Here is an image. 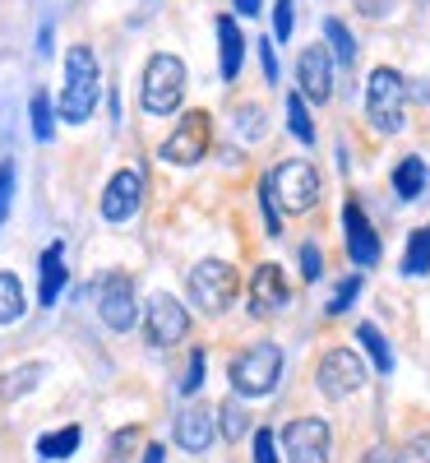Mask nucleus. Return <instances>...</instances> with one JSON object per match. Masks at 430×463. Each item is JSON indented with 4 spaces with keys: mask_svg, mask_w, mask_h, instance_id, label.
Returning a JSON list of instances; mask_svg holds the SVG:
<instances>
[{
    "mask_svg": "<svg viewBox=\"0 0 430 463\" xmlns=\"http://www.w3.org/2000/svg\"><path fill=\"white\" fill-rule=\"evenodd\" d=\"M98 56L89 47H70L65 56V89H61V116L65 121H89L93 107H98Z\"/></svg>",
    "mask_w": 430,
    "mask_h": 463,
    "instance_id": "f257e3e1",
    "label": "nucleus"
},
{
    "mask_svg": "<svg viewBox=\"0 0 430 463\" xmlns=\"http://www.w3.org/2000/svg\"><path fill=\"white\" fill-rule=\"evenodd\" d=\"M403 111H407V80L398 70L379 65L366 84V121L379 135H398L403 130Z\"/></svg>",
    "mask_w": 430,
    "mask_h": 463,
    "instance_id": "f03ea898",
    "label": "nucleus"
},
{
    "mask_svg": "<svg viewBox=\"0 0 430 463\" xmlns=\"http://www.w3.org/2000/svg\"><path fill=\"white\" fill-rule=\"evenodd\" d=\"M185 288H190V301L200 306L204 316H222L227 306L237 301L241 279H237V269H231L227 260H204V264H194V269H190Z\"/></svg>",
    "mask_w": 430,
    "mask_h": 463,
    "instance_id": "7ed1b4c3",
    "label": "nucleus"
},
{
    "mask_svg": "<svg viewBox=\"0 0 430 463\" xmlns=\"http://www.w3.org/2000/svg\"><path fill=\"white\" fill-rule=\"evenodd\" d=\"M264 185H268V195L283 204V213H310L320 204V172L310 163H301V158L273 167L264 176Z\"/></svg>",
    "mask_w": 430,
    "mask_h": 463,
    "instance_id": "20e7f679",
    "label": "nucleus"
},
{
    "mask_svg": "<svg viewBox=\"0 0 430 463\" xmlns=\"http://www.w3.org/2000/svg\"><path fill=\"white\" fill-rule=\"evenodd\" d=\"M144 111H153V116H172L176 107H181V98H185V65H181V56H167V52H158L148 65H144Z\"/></svg>",
    "mask_w": 430,
    "mask_h": 463,
    "instance_id": "39448f33",
    "label": "nucleus"
},
{
    "mask_svg": "<svg viewBox=\"0 0 430 463\" xmlns=\"http://www.w3.org/2000/svg\"><path fill=\"white\" fill-rule=\"evenodd\" d=\"M278 375H283V347L278 343H255L231 362V384H237V394H246V399L268 394L273 384H278Z\"/></svg>",
    "mask_w": 430,
    "mask_h": 463,
    "instance_id": "423d86ee",
    "label": "nucleus"
},
{
    "mask_svg": "<svg viewBox=\"0 0 430 463\" xmlns=\"http://www.w3.org/2000/svg\"><path fill=\"white\" fill-rule=\"evenodd\" d=\"M209 139H213L209 111H185L181 121H176V130L167 135V144H163V163H176V167L200 163L204 153H209Z\"/></svg>",
    "mask_w": 430,
    "mask_h": 463,
    "instance_id": "0eeeda50",
    "label": "nucleus"
},
{
    "mask_svg": "<svg viewBox=\"0 0 430 463\" xmlns=\"http://www.w3.org/2000/svg\"><path fill=\"white\" fill-rule=\"evenodd\" d=\"M93 292H98V311H102V325H107V329H116V334L135 329L139 306H135V283H130V274H107Z\"/></svg>",
    "mask_w": 430,
    "mask_h": 463,
    "instance_id": "6e6552de",
    "label": "nucleus"
},
{
    "mask_svg": "<svg viewBox=\"0 0 430 463\" xmlns=\"http://www.w3.org/2000/svg\"><path fill=\"white\" fill-rule=\"evenodd\" d=\"M315 384H320L324 399H347V394H357L366 384V366H361V357L351 353V347H333V353L320 362V371H315Z\"/></svg>",
    "mask_w": 430,
    "mask_h": 463,
    "instance_id": "1a4fd4ad",
    "label": "nucleus"
},
{
    "mask_svg": "<svg viewBox=\"0 0 430 463\" xmlns=\"http://www.w3.org/2000/svg\"><path fill=\"white\" fill-rule=\"evenodd\" d=\"M287 463H329V427L324 417H296L283 427Z\"/></svg>",
    "mask_w": 430,
    "mask_h": 463,
    "instance_id": "9d476101",
    "label": "nucleus"
},
{
    "mask_svg": "<svg viewBox=\"0 0 430 463\" xmlns=\"http://www.w3.org/2000/svg\"><path fill=\"white\" fill-rule=\"evenodd\" d=\"M144 334H148V343H153V347H172V343H181V338L190 334V316H185V306H181L176 297L158 292V297L148 301V311H144Z\"/></svg>",
    "mask_w": 430,
    "mask_h": 463,
    "instance_id": "9b49d317",
    "label": "nucleus"
},
{
    "mask_svg": "<svg viewBox=\"0 0 430 463\" xmlns=\"http://www.w3.org/2000/svg\"><path fill=\"white\" fill-rule=\"evenodd\" d=\"M287 301H292V288L283 279V264H259L250 279V316H259V320L283 316Z\"/></svg>",
    "mask_w": 430,
    "mask_h": 463,
    "instance_id": "f8f14e48",
    "label": "nucleus"
},
{
    "mask_svg": "<svg viewBox=\"0 0 430 463\" xmlns=\"http://www.w3.org/2000/svg\"><path fill=\"white\" fill-rule=\"evenodd\" d=\"M342 232H347V255L357 269H375L379 264V237H375V227L366 218V209L357 200H347L342 209Z\"/></svg>",
    "mask_w": 430,
    "mask_h": 463,
    "instance_id": "ddd939ff",
    "label": "nucleus"
},
{
    "mask_svg": "<svg viewBox=\"0 0 430 463\" xmlns=\"http://www.w3.org/2000/svg\"><path fill=\"white\" fill-rule=\"evenodd\" d=\"M296 84H301V98H310V102H329V93H333V56H329V47H305L301 52V61H296Z\"/></svg>",
    "mask_w": 430,
    "mask_h": 463,
    "instance_id": "4468645a",
    "label": "nucleus"
},
{
    "mask_svg": "<svg viewBox=\"0 0 430 463\" xmlns=\"http://www.w3.org/2000/svg\"><path fill=\"white\" fill-rule=\"evenodd\" d=\"M139 200H144V176H139L135 167L116 172V176L107 181V190H102V218H107V222H126V218H135Z\"/></svg>",
    "mask_w": 430,
    "mask_h": 463,
    "instance_id": "2eb2a0df",
    "label": "nucleus"
},
{
    "mask_svg": "<svg viewBox=\"0 0 430 463\" xmlns=\"http://www.w3.org/2000/svg\"><path fill=\"white\" fill-rule=\"evenodd\" d=\"M213 431H218V412H209V408H185L176 417V445L185 454H204L213 445Z\"/></svg>",
    "mask_w": 430,
    "mask_h": 463,
    "instance_id": "dca6fc26",
    "label": "nucleus"
},
{
    "mask_svg": "<svg viewBox=\"0 0 430 463\" xmlns=\"http://www.w3.org/2000/svg\"><path fill=\"white\" fill-rule=\"evenodd\" d=\"M218 43H222V80H237L241 61H246V37L237 28V19H218Z\"/></svg>",
    "mask_w": 430,
    "mask_h": 463,
    "instance_id": "f3484780",
    "label": "nucleus"
},
{
    "mask_svg": "<svg viewBox=\"0 0 430 463\" xmlns=\"http://www.w3.org/2000/svg\"><path fill=\"white\" fill-rule=\"evenodd\" d=\"M61 288H65V250H61V241H56V246H47V255H42V306H56Z\"/></svg>",
    "mask_w": 430,
    "mask_h": 463,
    "instance_id": "a211bd4d",
    "label": "nucleus"
},
{
    "mask_svg": "<svg viewBox=\"0 0 430 463\" xmlns=\"http://www.w3.org/2000/svg\"><path fill=\"white\" fill-rule=\"evenodd\" d=\"M403 274H412V279H425V274H430V227H416L412 237H407Z\"/></svg>",
    "mask_w": 430,
    "mask_h": 463,
    "instance_id": "6ab92c4d",
    "label": "nucleus"
},
{
    "mask_svg": "<svg viewBox=\"0 0 430 463\" xmlns=\"http://www.w3.org/2000/svg\"><path fill=\"white\" fill-rule=\"evenodd\" d=\"M421 190H425V163L421 158H403L394 167V195L398 200H416Z\"/></svg>",
    "mask_w": 430,
    "mask_h": 463,
    "instance_id": "aec40b11",
    "label": "nucleus"
},
{
    "mask_svg": "<svg viewBox=\"0 0 430 463\" xmlns=\"http://www.w3.org/2000/svg\"><path fill=\"white\" fill-rule=\"evenodd\" d=\"M357 343L366 347V357L375 362V371H379V375L394 371V353H388V343H384V334H379L375 325H357Z\"/></svg>",
    "mask_w": 430,
    "mask_h": 463,
    "instance_id": "412c9836",
    "label": "nucleus"
},
{
    "mask_svg": "<svg viewBox=\"0 0 430 463\" xmlns=\"http://www.w3.org/2000/svg\"><path fill=\"white\" fill-rule=\"evenodd\" d=\"M324 37H329V56L338 65H357V43H351V33L342 19H324Z\"/></svg>",
    "mask_w": 430,
    "mask_h": 463,
    "instance_id": "4be33fe9",
    "label": "nucleus"
},
{
    "mask_svg": "<svg viewBox=\"0 0 430 463\" xmlns=\"http://www.w3.org/2000/svg\"><path fill=\"white\" fill-rule=\"evenodd\" d=\"M23 283L14 274H0V325H14L23 316Z\"/></svg>",
    "mask_w": 430,
    "mask_h": 463,
    "instance_id": "5701e85b",
    "label": "nucleus"
},
{
    "mask_svg": "<svg viewBox=\"0 0 430 463\" xmlns=\"http://www.w3.org/2000/svg\"><path fill=\"white\" fill-rule=\"evenodd\" d=\"M218 427H222V436H227V440H241V436H246V427H250L246 403H241V399L218 403Z\"/></svg>",
    "mask_w": 430,
    "mask_h": 463,
    "instance_id": "b1692460",
    "label": "nucleus"
},
{
    "mask_svg": "<svg viewBox=\"0 0 430 463\" xmlns=\"http://www.w3.org/2000/svg\"><path fill=\"white\" fill-rule=\"evenodd\" d=\"M287 130L301 139V144H315V126H310V111H305V98L301 93H287Z\"/></svg>",
    "mask_w": 430,
    "mask_h": 463,
    "instance_id": "393cba45",
    "label": "nucleus"
},
{
    "mask_svg": "<svg viewBox=\"0 0 430 463\" xmlns=\"http://www.w3.org/2000/svg\"><path fill=\"white\" fill-rule=\"evenodd\" d=\"M37 449H42V458H70L74 449H79V427H65V431H51L37 440Z\"/></svg>",
    "mask_w": 430,
    "mask_h": 463,
    "instance_id": "a878e982",
    "label": "nucleus"
},
{
    "mask_svg": "<svg viewBox=\"0 0 430 463\" xmlns=\"http://www.w3.org/2000/svg\"><path fill=\"white\" fill-rule=\"evenodd\" d=\"M37 380H42V366H37V362H28V366L10 371V375H5V384H0V399H19V394H28Z\"/></svg>",
    "mask_w": 430,
    "mask_h": 463,
    "instance_id": "bb28decb",
    "label": "nucleus"
},
{
    "mask_svg": "<svg viewBox=\"0 0 430 463\" xmlns=\"http://www.w3.org/2000/svg\"><path fill=\"white\" fill-rule=\"evenodd\" d=\"M361 297V274H351V279H342L338 288H333V297H329V316H342V311H351V301Z\"/></svg>",
    "mask_w": 430,
    "mask_h": 463,
    "instance_id": "cd10ccee",
    "label": "nucleus"
},
{
    "mask_svg": "<svg viewBox=\"0 0 430 463\" xmlns=\"http://www.w3.org/2000/svg\"><path fill=\"white\" fill-rule=\"evenodd\" d=\"M51 130H56V126H51V102H47V93H33V135L47 144Z\"/></svg>",
    "mask_w": 430,
    "mask_h": 463,
    "instance_id": "c85d7f7f",
    "label": "nucleus"
},
{
    "mask_svg": "<svg viewBox=\"0 0 430 463\" xmlns=\"http://www.w3.org/2000/svg\"><path fill=\"white\" fill-rule=\"evenodd\" d=\"M320 274H324V250H320L315 241H305V246H301V279L315 283Z\"/></svg>",
    "mask_w": 430,
    "mask_h": 463,
    "instance_id": "c756f323",
    "label": "nucleus"
},
{
    "mask_svg": "<svg viewBox=\"0 0 430 463\" xmlns=\"http://www.w3.org/2000/svg\"><path fill=\"white\" fill-rule=\"evenodd\" d=\"M296 5H292V0H273V37H278V43H287V37H292V14Z\"/></svg>",
    "mask_w": 430,
    "mask_h": 463,
    "instance_id": "7c9ffc66",
    "label": "nucleus"
},
{
    "mask_svg": "<svg viewBox=\"0 0 430 463\" xmlns=\"http://www.w3.org/2000/svg\"><path fill=\"white\" fill-rule=\"evenodd\" d=\"M10 204H14V163H0V227L10 218Z\"/></svg>",
    "mask_w": 430,
    "mask_h": 463,
    "instance_id": "2f4dec72",
    "label": "nucleus"
},
{
    "mask_svg": "<svg viewBox=\"0 0 430 463\" xmlns=\"http://www.w3.org/2000/svg\"><path fill=\"white\" fill-rule=\"evenodd\" d=\"M255 463H283L278 458V436L273 431H255Z\"/></svg>",
    "mask_w": 430,
    "mask_h": 463,
    "instance_id": "473e14b6",
    "label": "nucleus"
},
{
    "mask_svg": "<svg viewBox=\"0 0 430 463\" xmlns=\"http://www.w3.org/2000/svg\"><path fill=\"white\" fill-rule=\"evenodd\" d=\"M204 384V353H190V366H185V380H181V394H194Z\"/></svg>",
    "mask_w": 430,
    "mask_h": 463,
    "instance_id": "72a5a7b5",
    "label": "nucleus"
},
{
    "mask_svg": "<svg viewBox=\"0 0 430 463\" xmlns=\"http://www.w3.org/2000/svg\"><path fill=\"white\" fill-rule=\"evenodd\" d=\"M259 200H264V222H268V237H283V218H278V200L268 195V185H259Z\"/></svg>",
    "mask_w": 430,
    "mask_h": 463,
    "instance_id": "f704fd0d",
    "label": "nucleus"
},
{
    "mask_svg": "<svg viewBox=\"0 0 430 463\" xmlns=\"http://www.w3.org/2000/svg\"><path fill=\"white\" fill-rule=\"evenodd\" d=\"M259 61H264V80L268 84H278V56H273V43H268V37H259Z\"/></svg>",
    "mask_w": 430,
    "mask_h": 463,
    "instance_id": "c9c22d12",
    "label": "nucleus"
},
{
    "mask_svg": "<svg viewBox=\"0 0 430 463\" xmlns=\"http://www.w3.org/2000/svg\"><path fill=\"white\" fill-rule=\"evenodd\" d=\"M135 440H139V431H135V427H130V431H121V436L111 440V458H116V463H121V458H130Z\"/></svg>",
    "mask_w": 430,
    "mask_h": 463,
    "instance_id": "e433bc0d",
    "label": "nucleus"
},
{
    "mask_svg": "<svg viewBox=\"0 0 430 463\" xmlns=\"http://www.w3.org/2000/svg\"><path fill=\"white\" fill-rule=\"evenodd\" d=\"M163 458H167L163 445H148V449H144V463H163Z\"/></svg>",
    "mask_w": 430,
    "mask_h": 463,
    "instance_id": "4c0bfd02",
    "label": "nucleus"
},
{
    "mask_svg": "<svg viewBox=\"0 0 430 463\" xmlns=\"http://www.w3.org/2000/svg\"><path fill=\"white\" fill-rule=\"evenodd\" d=\"M237 10H241L246 19H255V14H259V0H237Z\"/></svg>",
    "mask_w": 430,
    "mask_h": 463,
    "instance_id": "58836bf2",
    "label": "nucleus"
},
{
    "mask_svg": "<svg viewBox=\"0 0 430 463\" xmlns=\"http://www.w3.org/2000/svg\"><path fill=\"white\" fill-rule=\"evenodd\" d=\"M366 463H394V454H388V449H370Z\"/></svg>",
    "mask_w": 430,
    "mask_h": 463,
    "instance_id": "ea45409f",
    "label": "nucleus"
},
{
    "mask_svg": "<svg viewBox=\"0 0 430 463\" xmlns=\"http://www.w3.org/2000/svg\"><path fill=\"white\" fill-rule=\"evenodd\" d=\"M407 93H412V98H425V102H430V84H416V89H407Z\"/></svg>",
    "mask_w": 430,
    "mask_h": 463,
    "instance_id": "a19ab883",
    "label": "nucleus"
}]
</instances>
